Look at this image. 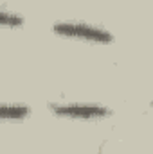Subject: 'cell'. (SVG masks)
Wrapping results in <instances>:
<instances>
[{
    "mask_svg": "<svg viewBox=\"0 0 153 154\" xmlns=\"http://www.w3.org/2000/svg\"><path fill=\"white\" fill-rule=\"evenodd\" d=\"M52 31L63 38L83 39V41H90V43L106 45V43L114 41V36L110 31H106L99 25L85 23V22H60V23L52 25Z\"/></svg>",
    "mask_w": 153,
    "mask_h": 154,
    "instance_id": "obj_1",
    "label": "cell"
},
{
    "mask_svg": "<svg viewBox=\"0 0 153 154\" xmlns=\"http://www.w3.org/2000/svg\"><path fill=\"white\" fill-rule=\"evenodd\" d=\"M49 109L58 116L77 118V120H97L112 115V111L106 106L94 102H54L49 104Z\"/></svg>",
    "mask_w": 153,
    "mask_h": 154,
    "instance_id": "obj_2",
    "label": "cell"
},
{
    "mask_svg": "<svg viewBox=\"0 0 153 154\" xmlns=\"http://www.w3.org/2000/svg\"><path fill=\"white\" fill-rule=\"evenodd\" d=\"M31 115L27 104H2L0 102V120H24Z\"/></svg>",
    "mask_w": 153,
    "mask_h": 154,
    "instance_id": "obj_3",
    "label": "cell"
},
{
    "mask_svg": "<svg viewBox=\"0 0 153 154\" xmlns=\"http://www.w3.org/2000/svg\"><path fill=\"white\" fill-rule=\"evenodd\" d=\"M24 25V16L13 11L0 9V27H20Z\"/></svg>",
    "mask_w": 153,
    "mask_h": 154,
    "instance_id": "obj_4",
    "label": "cell"
}]
</instances>
